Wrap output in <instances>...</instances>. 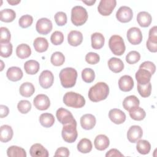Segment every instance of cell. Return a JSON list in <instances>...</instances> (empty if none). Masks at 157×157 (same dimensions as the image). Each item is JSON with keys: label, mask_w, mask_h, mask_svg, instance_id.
Returning a JSON list of instances; mask_svg holds the SVG:
<instances>
[{"label": "cell", "mask_w": 157, "mask_h": 157, "mask_svg": "<svg viewBox=\"0 0 157 157\" xmlns=\"http://www.w3.org/2000/svg\"><path fill=\"white\" fill-rule=\"evenodd\" d=\"M109 93V87L104 82H98L91 86L88 91V98L93 102H99L107 98Z\"/></svg>", "instance_id": "obj_1"}, {"label": "cell", "mask_w": 157, "mask_h": 157, "mask_svg": "<svg viewBox=\"0 0 157 157\" xmlns=\"http://www.w3.org/2000/svg\"><path fill=\"white\" fill-rule=\"evenodd\" d=\"M59 76L61 85L64 88H72L75 85L77 72L72 67H66L60 71Z\"/></svg>", "instance_id": "obj_2"}, {"label": "cell", "mask_w": 157, "mask_h": 157, "mask_svg": "<svg viewBox=\"0 0 157 157\" xmlns=\"http://www.w3.org/2000/svg\"><path fill=\"white\" fill-rule=\"evenodd\" d=\"M63 102L68 107L73 108H82L85 104L84 97L77 93L69 91L67 92L63 97Z\"/></svg>", "instance_id": "obj_3"}, {"label": "cell", "mask_w": 157, "mask_h": 157, "mask_svg": "<svg viewBox=\"0 0 157 157\" xmlns=\"http://www.w3.org/2000/svg\"><path fill=\"white\" fill-rule=\"evenodd\" d=\"M86 10L81 6H74L71 10V21L77 26L83 25L88 19Z\"/></svg>", "instance_id": "obj_4"}, {"label": "cell", "mask_w": 157, "mask_h": 157, "mask_svg": "<svg viewBox=\"0 0 157 157\" xmlns=\"http://www.w3.org/2000/svg\"><path fill=\"white\" fill-rule=\"evenodd\" d=\"M109 47L115 55L121 56L125 52L126 47L123 38L118 35H113L109 40Z\"/></svg>", "instance_id": "obj_5"}, {"label": "cell", "mask_w": 157, "mask_h": 157, "mask_svg": "<svg viewBox=\"0 0 157 157\" xmlns=\"http://www.w3.org/2000/svg\"><path fill=\"white\" fill-rule=\"evenodd\" d=\"M61 135L63 140L68 143L74 142L78 136L77 122L64 124L63 127Z\"/></svg>", "instance_id": "obj_6"}, {"label": "cell", "mask_w": 157, "mask_h": 157, "mask_svg": "<svg viewBox=\"0 0 157 157\" xmlns=\"http://www.w3.org/2000/svg\"><path fill=\"white\" fill-rule=\"evenodd\" d=\"M117 5L115 0H101L98 5L99 13L103 16L110 15Z\"/></svg>", "instance_id": "obj_7"}, {"label": "cell", "mask_w": 157, "mask_h": 157, "mask_svg": "<svg viewBox=\"0 0 157 157\" xmlns=\"http://www.w3.org/2000/svg\"><path fill=\"white\" fill-rule=\"evenodd\" d=\"M56 116L59 122L63 125L76 122V120L74 118L72 113L63 107L59 108L56 110Z\"/></svg>", "instance_id": "obj_8"}, {"label": "cell", "mask_w": 157, "mask_h": 157, "mask_svg": "<svg viewBox=\"0 0 157 157\" xmlns=\"http://www.w3.org/2000/svg\"><path fill=\"white\" fill-rule=\"evenodd\" d=\"M133 17L132 9L128 6L120 7L116 13L117 19L121 23H128L130 21Z\"/></svg>", "instance_id": "obj_9"}, {"label": "cell", "mask_w": 157, "mask_h": 157, "mask_svg": "<svg viewBox=\"0 0 157 157\" xmlns=\"http://www.w3.org/2000/svg\"><path fill=\"white\" fill-rule=\"evenodd\" d=\"M53 25L50 20L47 18H42L37 20L36 25V29L38 33L47 35L52 30Z\"/></svg>", "instance_id": "obj_10"}, {"label": "cell", "mask_w": 157, "mask_h": 157, "mask_svg": "<svg viewBox=\"0 0 157 157\" xmlns=\"http://www.w3.org/2000/svg\"><path fill=\"white\" fill-rule=\"evenodd\" d=\"M40 85L44 89L51 87L54 82V76L52 72L48 70H45L41 72L39 77Z\"/></svg>", "instance_id": "obj_11"}, {"label": "cell", "mask_w": 157, "mask_h": 157, "mask_svg": "<svg viewBox=\"0 0 157 157\" xmlns=\"http://www.w3.org/2000/svg\"><path fill=\"white\" fill-rule=\"evenodd\" d=\"M127 39L132 45L139 44L142 40V34L140 29L137 27L129 28L127 31Z\"/></svg>", "instance_id": "obj_12"}, {"label": "cell", "mask_w": 157, "mask_h": 157, "mask_svg": "<svg viewBox=\"0 0 157 157\" xmlns=\"http://www.w3.org/2000/svg\"><path fill=\"white\" fill-rule=\"evenodd\" d=\"M33 104L37 109L40 110H45L49 108L50 105V101L47 95L39 94L34 98Z\"/></svg>", "instance_id": "obj_13"}, {"label": "cell", "mask_w": 157, "mask_h": 157, "mask_svg": "<svg viewBox=\"0 0 157 157\" xmlns=\"http://www.w3.org/2000/svg\"><path fill=\"white\" fill-rule=\"evenodd\" d=\"M143 131L140 126L137 125L131 126L128 131L127 138L131 143H136L142 137Z\"/></svg>", "instance_id": "obj_14"}, {"label": "cell", "mask_w": 157, "mask_h": 157, "mask_svg": "<svg viewBox=\"0 0 157 157\" xmlns=\"http://www.w3.org/2000/svg\"><path fill=\"white\" fill-rule=\"evenodd\" d=\"M109 117L113 123L117 124H122L126 120L125 113L118 109H111L109 112Z\"/></svg>", "instance_id": "obj_15"}, {"label": "cell", "mask_w": 157, "mask_h": 157, "mask_svg": "<svg viewBox=\"0 0 157 157\" xmlns=\"http://www.w3.org/2000/svg\"><path fill=\"white\" fill-rule=\"evenodd\" d=\"M118 86L120 90L128 92L131 91L134 87V81L132 78L128 75L121 76L118 80Z\"/></svg>", "instance_id": "obj_16"}, {"label": "cell", "mask_w": 157, "mask_h": 157, "mask_svg": "<svg viewBox=\"0 0 157 157\" xmlns=\"http://www.w3.org/2000/svg\"><path fill=\"white\" fill-rule=\"evenodd\" d=\"M95 117L90 113L85 114L80 118V124L83 129L85 130H90L93 129L96 124Z\"/></svg>", "instance_id": "obj_17"}, {"label": "cell", "mask_w": 157, "mask_h": 157, "mask_svg": "<svg viewBox=\"0 0 157 157\" xmlns=\"http://www.w3.org/2000/svg\"><path fill=\"white\" fill-rule=\"evenodd\" d=\"M29 153L32 157H48L49 155L48 150L40 144H33L30 148Z\"/></svg>", "instance_id": "obj_18"}, {"label": "cell", "mask_w": 157, "mask_h": 157, "mask_svg": "<svg viewBox=\"0 0 157 157\" xmlns=\"http://www.w3.org/2000/svg\"><path fill=\"white\" fill-rule=\"evenodd\" d=\"M151 73L145 69H139L136 73V79L137 83L140 85H145L150 82L151 77Z\"/></svg>", "instance_id": "obj_19"}, {"label": "cell", "mask_w": 157, "mask_h": 157, "mask_svg": "<svg viewBox=\"0 0 157 157\" xmlns=\"http://www.w3.org/2000/svg\"><path fill=\"white\" fill-rule=\"evenodd\" d=\"M139 99L134 95L127 96L123 101V108L128 112H130L135 108L139 107Z\"/></svg>", "instance_id": "obj_20"}, {"label": "cell", "mask_w": 157, "mask_h": 157, "mask_svg": "<svg viewBox=\"0 0 157 157\" xmlns=\"http://www.w3.org/2000/svg\"><path fill=\"white\" fill-rule=\"evenodd\" d=\"M83 40V35L81 32L76 30L71 31L67 35V41L69 45L77 47L81 44Z\"/></svg>", "instance_id": "obj_21"}, {"label": "cell", "mask_w": 157, "mask_h": 157, "mask_svg": "<svg viewBox=\"0 0 157 157\" xmlns=\"http://www.w3.org/2000/svg\"><path fill=\"white\" fill-rule=\"evenodd\" d=\"M23 72L21 69L16 66L9 67L6 72V76L9 80L12 82H17L21 79L23 77Z\"/></svg>", "instance_id": "obj_22"}, {"label": "cell", "mask_w": 157, "mask_h": 157, "mask_svg": "<svg viewBox=\"0 0 157 157\" xmlns=\"http://www.w3.org/2000/svg\"><path fill=\"white\" fill-rule=\"evenodd\" d=\"M94 144L97 150L102 151L105 150L109 146L110 141L109 138L105 135L99 134L96 137L94 141Z\"/></svg>", "instance_id": "obj_23"}, {"label": "cell", "mask_w": 157, "mask_h": 157, "mask_svg": "<svg viewBox=\"0 0 157 157\" xmlns=\"http://www.w3.org/2000/svg\"><path fill=\"white\" fill-rule=\"evenodd\" d=\"M13 130L11 126L4 124L0 128V140L2 142H7L10 141L13 137Z\"/></svg>", "instance_id": "obj_24"}, {"label": "cell", "mask_w": 157, "mask_h": 157, "mask_svg": "<svg viewBox=\"0 0 157 157\" xmlns=\"http://www.w3.org/2000/svg\"><path fill=\"white\" fill-rule=\"evenodd\" d=\"M137 21L141 27L146 28L150 25L152 21V17L148 12L142 11L137 14Z\"/></svg>", "instance_id": "obj_25"}, {"label": "cell", "mask_w": 157, "mask_h": 157, "mask_svg": "<svg viewBox=\"0 0 157 157\" xmlns=\"http://www.w3.org/2000/svg\"><path fill=\"white\" fill-rule=\"evenodd\" d=\"M91 47L93 49H101L104 45L105 39L104 36L99 33H94L91 34Z\"/></svg>", "instance_id": "obj_26"}, {"label": "cell", "mask_w": 157, "mask_h": 157, "mask_svg": "<svg viewBox=\"0 0 157 157\" xmlns=\"http://www.w3.org/2000/svg\"><path fill=\"white\" fill-rule=\"evenodd\" d=\"M108 66L110 71L115 73H118L124 69V63L119 58L113 57L108 61Z\"/></svg>", "instance_id": "obj_27"}, {"label": "cell", "mask_w": 157, "mask_h": 157, "mask_svg": "<svg viewBox=\"0 0 157 157\" xmlns=\"http://www.w3.org/2000/svg\"><path fill=\"white\" fill-rule=\"evenodd\" d=\"M33 45L36 52L39 53H42L48 49V42L45 38L39 37L34 39L33 42Z\"/></svg>", "instance_id": "obj_28"}, {"label": "cell", "mask_w": 157, "mask_h": 157, "mask_svg": "<svg viewBox=\"0 0 157 157\" xmlns=\"http://www.w3.org/2000/svg\"><path fill=\"white\" fill-rule=\"evenodd\" d=\"M39 63L33 59L28 60L24 64V69L25 72L29 75L36 74L39 70Z\"/></svg>", "instance_id": "obj_29"}, {"label": "cell", "mask_w": 157, "mask_h": 157, "mask_svg": "<svg viewBox=\"0 0 157 157\" xmlns=\"http://www.w3.org/2000/svg\"><path fill=\"white\" fill-rule=\"evenodd\" d=\"M16 54L17 56L20 59L27 58L31 54V48L26 44H20L16 48Z\"/></svg>", "instance_id": "obj_30"}, {"label": "cell", "mask_w": 157, "mask_h": 157, "mask_svg": "<svg viewBox=\"0 0 157 157\" xmlns=\"http://www.w3.org/2000/svg\"><path fill=\"white\" fill-rule=\"evenodd\" d=\"M19 91L22 96L28 98L34 94L35 91V88L34 85L31 83L25 82L20 85Z\"/></svg>", "instance_id": "obj_31"}, {"label": "cell", "mask_w": 157, "mask_h": 157, "mask_svg": "<svg viewBox=\"0 0 157 157\" xmlns=\"http://www.w3.org/2000/svg\"><path fill=\"white\" fill-rule=\"evenodd\" d=\"M7 155L9 157H26V153L25 149L21 147L12 145L7 150Z\"/></svg>", "instance_id": "obj_32"}, {"label": "cell", "mask_w": 157, "mask_h": 157, "mask_svg": "<svg viewBox=\"0 0 157 157\" xmlns=\"http://www.w3.org/2000/svg\"><path fill=\"white\" fill-rule=\"evenodd\" d=\"M16 17L15 12L10 9H2L0 12V19L1 21L9 23L13 21Z\"/></svg>", "instance_id": "obj_33"}, {"label": "cell", "mask_w": 157, "mask_h": 157, "mask_svg": "<svg viewBox=\"0 0 157 157\" xmlns=\"http://www.w3.org/2000/svg\"><path fill=\"white\" fill-rule=\"evenodd\" d=\"M39 121L40 124L45 128L52 126L55 123L54 116L49 113H44L40 115Z\"/></svg>", "instance_id": "obj_34"}, {"label": "cell", "mask_w": 157, "mask_h": 157, "mask_svg": "<svg viewBox=\"0 0 157 157\" xmlns=\"http://www.w3.org/2000/svg\"><path fill=\"white\" fill-rule=\"evenodd\" d=\"M92 144L90 139H82L77 144V150L82 153H88L92 150Z\"/></svg>", "instance_id": "obj_35"}, {"label": "cell", "mask_w": 157, "mask_h": 157, "mask_svg": "<svg viewBox=\"0 0 157 157\" xmlns=\"http://www.w3.org/2000/svg\"><path fill=\"white\" fill-rule=\"evenodd\" d=\"M136 149L139 153L146 155L150 152L151 145L150 142L146 140H139L137 142Z\"/></svg>", "instance_id": "obj_36"}, {"label": "cell", "mask_w": 157, "mask_h": 157, "mask_svg": "<svg viewBox=\"0 0 157 157\" xmlns=\"http://www.w3.org/2000/svg\"><path fill=\"white\" fill-rule=\"evenodd\" d=\"M131 118L136 121H141L144 120L146 116L145 110L139 107L135 108L131 111L129 112Z\"/></svg>", "instance_id": "obj_37"}, {"label": "cell", "mask_w": 157, "mask_h": 157, "mask_svg": "<svg viewBox=\"0 0 157 157\" xmlns=\"http://www.w3.org/2000/svg\"><path fill=\"white\" fill-rule=\"evenodd\" d=\"M50 61L53 65L55 66H59L63 65L64 63L65 57L61 52H56L52 55Z\"/></svg>", "instance_id": "obj_38"}, {"label": "cell", "mask_w": 157, "mask_h": 157, "mask_svg": "<svg viewBox=\"0 0 157 157\" xmlns=\"http://www.w3.org/2000/svg\"><path fill=\"white\" fill-rule=\"evenodd\" d=\"M137 91L139 94L143 98H147L150 96L151 92V84L150 82L145 85L137 83Z\"/></svg>", "instance_id": "obj_39"}, {"label": "cell", "mask_w": 157, "mask_h": 157, "mask_svg": "<svg viewBox=\"0 0 157 157\" xmlns=\"http://www.w3.org/2000/svg\"><path fill=\"white\" fill-rule=\"evenodd\" d=\"M82 77L86 83H91L95 78L94 71L91 68H85L82 71Z\"/></svg>", "instance_id": "obj_40"}, {"label": "cell", "mask_w": 157, "mask_h": 157, "mask_svg": "<svg viewBox=\"0 0 157 157\" xmlns=\"http://www.w3.org/2000/svg\"><path fill=\"white\" fill-rule=\"evenodd\" d=\"M0 55L4 58L9 57L12 53V45L10 42L1 44Z\"/></svg>", "instance_id": "obj_41"}, {"label": "cell", "mask_w": 157, "mask_h": 157, "mask_svg": "<svg viewBox=\"0 0 157 157\" xmlns=\"http://www.w3.org/2000/svg\"><path fill=\"white\" fill-rule=\"evenodd\" d=\"M51 42L55 45L61 44L64 41V35L62 32L56 31L52 33L50 37Z\"/></svg>", "instance_id": "obj_42"}, {"label": "cell", "mask_w": 157, "mask_h": 157, "mask_svg": "<svg viewBox=\"0 0 157 157\" xmlns=\"http://www.w3.org/2000/svg\"><path fill=\"white\" fill-rule=\"evenodd\" d=\"M17 109L21 113L26 114L30 111L31 109V104L29 101L21 100L18 103Z\"/></svg>", "instance_id": "obj_43"}, {"label": "cell", "mask_w": 157, "mask_h": 157, "mask_svg": "<svg viewBox=\"0 0 157 157\" xmlns=\"http://www.w3.org/2000/svg\"><path fill=\"white\" fill-rule=\"evenodd\" d=\"M140 59V55L137 51H131L126 56V61L128 64H133L137 63Z\"/></svg>", "instance_id": "obj_44"}, {"label": "cell", "mask_w": 157, "mask_h": 157, "mask_svg": "<svg viewBox=\"0 0 157 157\" xmlns=\"http://www.w3.org/2000/svg\"><path fill=\"white\" fill-rule=\"evenodd\" d=\"M33 22V18L29 15H25L21 16L19 20L18 24L22 28H26L30 26Z\"/></svg>", "instance_id": "obj_45"}, {"label": "cell", "mask_w": 157, "mask_h": 157, "mask_svg": "<svg viewBox=\"0 0 157 157\" xmlns=\"http://www.w3.org/2000/svg\"><path fill=\"white\" fill-rule=\"evenodd\" d=\"M55 20L58 26H64L67 23L66 13L63 12H58L55 15Z\"/></svg>", "instance_id": "obj_46"}, {"label": "cell", "mask_w": 157, "mask_h": 157, "mask_svg": "<svg viewBox=\"0 0 157 157\" xmlns=\"http://www.w3.org/2000/svg\"><path fill=\"white\" fill-rule=\"evenodd\" d=\"M0 31H1L0 44L10 42L11 35L9 30L6 27H1Z\"/></svg>", "instance_id": "obj_47"}, {"label": "cell", "mask_w": 157, "mask_h": 157, "mask_svg": "<svg viewBox=\"0 0 157 157\" xmlns=\"http://www.w3.org/2000/svg\"><path fill=\"white\" fill-rule=\"evenodd\" d=\"M100 60V56L94 52H89L85 56V61L90 64H96Z\"/></svg>", "instance_id": "obj_48"}, {"label": "cell", "mask_w": 157, "mask_h": 157, "mask_svg": "<svg viewBox=\"0 0 157 157\" xmlns=\"http://www.w3.org/2000/svg\"><path fill=\"white\" fill-rule=\"evenodd\" d=\"M140 69H145L148 71L151 75H153L156 71V66L155 64L151 61H147L143 62L139 66Z\"/></svg>", "instance_id": "obj_49"}, {"label": "cell", "mask_w": 157, "mask_h": 157, "mask_svg": "<svg viewBox=\"0 0 157 157\" xmlns=\"http://www.w3.org/2000/svg\"><path fill=\"white\" fill-rule=\"evenodd\" d=\"M146 46L150 52L153 53L157 52V40H152L148 38L146 43Z\"/></svg>", "instance_id": "obj_50"}, {"label": "cell", "mask_w": 157, "mask_h": 157, "mask_svg": "<svg viewBox=\"0 0 157 157\" xmlns=\"http://www.w3.org/2000/svg\"><path fill=\"white\" fill-rule=\"evenodd\" d=\"M69 155V150L66 147L58 148L55 153V156H66L67 157Z\"/></svg>", "instance_id": "obj_51"}, {"label": "cell", "mask_w": 157, "mask_h": 157, "mask_svg": "<svg viewBox=\"0 0 157 157\" xmlns=\"http://www.w3.org/2000/svg\"><path fill=\"white\" fill-rule=\"evenodd\" d=\"M105 156L106 157H111V156L121 157V156H123V155L122 153H121V152L119 150H118L117 149L112 148L106 153Z\"/></svg>", "instance_id": "obj_52"}, {"label": "cell", "mask_w": 157, "mask_h": 157, "mask_svg": "<svg viewBox=\"0 0 157 157\" xmlns=\"http://www.w3.org/2000/svg\"><path fill=\"white\" fill-rule=\"evenodd\" d=\"M148 38L152 40H157V28L156 26L152 27L150 29Z\"/></svg>", "instance_id": "obj_53"}, {"label": "cell", "mask_w": 157, "mask_h": 157, "mask_svg": "<svg viewBox=\"0 0 157 157\" xmlns=\"http://www.w3.org/2000/svg\"><path fill=\"white\" fill-rule=\"evenodd\" d=\"M9 112V108L4 105H0V117L1 118L6 117L8 115Z\"/></svg>", "instance_id": "obj_54"}, {"label": "cell", "mask_w": 157, "mask_h": 157, "mask_svg": "<svg viewBox=\"0 0 157 157\" xmlns=\"http://www.w3.org/2000/svg\"><path fill=\"white\" fill-rule=\"evenodd\" d=\"M7 2L12 5V6H14V5H17L18 3L20 2V0H18V1H14V0H7Z\"/></svg>", "instance_id": "obj_55"}, {"label": "cell", "mask_w": 157, "mask_h": 157, "mask_svg": "<svg viewBox=\"0 0 157 157\" xmlns=\"http://www.w3.org/2000/svg\"><path fill=\"white\" fill-rule=\"evenodd\" d=\"M82 2L85 4H86L87 6H92L93 5L95 2H96V1L94 0V1H82Z\"/></svg>", "instance_id": "obj_56"}, {"label": "cell", "mask_w": 157, "mask_h": 157, "mask_svg": "<svg viewBox=\"0 0 157 157\" xmlns=\"http://www.w3.org/2000/svg\"><path fill=\"white\" fill-rule=\"evenodd\" d=\"M1 64H2V67H1V71H2L3 70V67H2V65H3V61H1Z\"/></svg>", "instance_id": "obj_57"}]
</instances>
